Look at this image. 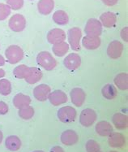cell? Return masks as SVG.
I'll list each match as a JSON object with an SVG mask.
<instances>
[{
    "label": "cell",
    "mask_w": 128,
    "mask_h": 152,
    "mask_svg": "<svg viewBox=\"0 0 128 152\" xmlns=\"http://www.w3.org/2000/svg\"><path fill=\"white\" fill-rule=\"evenodd\" d=\"M37 63L46 71H52L57 66L56 59L48 51H41L37 56Z\"/></svg>",
    "instance_id": "6da1fadb"
},
{
    "label": "cell",
    "mask_w": 128,
    "mask_h": 152,
    "mask_svg": "<svg viewBox=\"0 0 128 152\" xmlns=\"http://www.w3.org/2000/svg\"><path fill=\"white\" fill-rule=\"evenodd\" d=\"M24 50L17 45H11L5 51V57L7 62L11 64H16L21 61L24 58Z\"/></svg>",
    "instance_id": "7a4b0ae2"
},
{
    "label": "cell",
    "mask_w": 128,
    "mask_h": 152,
    "mask_svg": "<svg viewBox=\"0 0 128 152\" xmlns=\"http://www.w3.org/2000/svg\"><path fill=\"white\" fill-rule=\"evenodd\" d=\"M81 38L82 31L78 27H73V28H70L67 32V39H68L69 46L75 51H79L81 49V46H80Z\"/></svg>",
    "instance_id": "3957f363"
},
{
    "label": "cell",
    "mask_w": 128,
    "mask_h": 152,
    "mask_svg": "<svg viewBox=\"0 0 128 152\" xmlns=\"http://www.w3.org/2000/svg\"><path fill=\"white\" fill-rule=\"evenodd\" d=\"M57 115L61 122L68 124L75 121L77 112L74 107H72L71 106H66V107H61L58 111Z\"/></svg>",
    "instance_id": "277c9868"
},
{
    "label": "cell",
    "mask_w": 128,
    "mask_h": 152,
    "mask_svg": "<svg viewBox=\"0 0 128 152\" xmlns=\"http://www.w3.org/2000/svg\"><path fill=\"white\" fill-rule=\"evenodd\" d=\"M102 28H103V26L99 20L89 19L85 25V32L86 35L100 37V35L102 33Z\"/></svg>",
    "instance_id": "5b68a950"
},
{
    "label": "cell",
    "mask_w": 128,
    "mask_h": 152,
    "mask_svg": "<svg viewBox=\"0 0 128 152\" xmlns=\"http://www.w3.org/2000/svg\"><path fill=\"white\" fill-rule=\"evenodd\" d=\"M97 115L96 112L92 108L84 109L80 115V123L84 127H90L96 122Z\"/></svg>",
    "instance_id": "8992f818"
},
{
    "label": "cell",
    "mask_w": 128,
    "mask_h": 152,
    "mask_svg": "<svg viewBox=\"0 0 128 152\" xmlns=\"http://www.w3.org/2000/svg\"><path fill=\"white\" fill-rule=\"evenodd\" d=\"M26 19L21 14H15L9 20L8 25L13 32H22L26 27Z\"/></svg>",
    "instance_id": "52a82bcc"
},
{
    "label": "cell",
    "mask_w": 128,
    "mask_h": 152,
    "mask_svg": "<svg viewBox=\"0 0 128 152\" xmlns=\"http://www.w3.org/2000/svg\"><path fill=\"white\" fill-rule=\"evenodd\" d=\"M123 44L118 40L111 42L107 47V55L110 59H118L122 56L123 51Z\"/></svg>",
    "instance_id": "ba28073f"
},
{
    "label": "cell",
    "mask_w": 128,
    "mask_h": 152,
    "mask_svg": "<svg viewBox=\"0 0 128 152\" xmlns=\"http://www.w3.org/2000/svg\"><path fill=\"white\" fill-rule=\"evenodd\" d=\"M63 64L70 71H75L81 64V57L76 53H71L64 58Z\"/></svg>",
    "instance_id": "9c48e42d"
},
{
    "label": "cell",
    "mask_w": 128,
    "mask_h": 152,
    "mask_svg": "<svg viewBox=\"0 0 128 152\" xmlns=\"http://www.w3.org/2000/svg\"><path fill=\"white\" fill-rule=\"evenodd\" d=\"M67 38L66 33L63 29L59 28H54L49 31L47 34V40L50 44H57L64 42Z\"/></svg>",
    "instance_id": "30bf717a"
},
{
    "label": "cell",
    "mask_w": 128,
    "mask_h": 152,
    "mask_svg": "<svg viewBox=\"0 0 128 152\" xmlns=\"http://www.w3.org/2000/svg\"><path fill=\"white\" fill-rule=\"evenodd\" d=\"M127 140L123 134L121 133H114L113 132L108 136V143L109 146L113 148H119L121 149L126 145Z\"/></svg>",
    "instance_id": "8fae6325"
},
{
    "label": "cell",
    "mask_w": 128,
    "mask_h": 152,
    "mask_svg": "<svg viewBox=\"0 0 128 152\" xmlns=\"http://www.w3.org/2000/svg\"><path fill=\"white\" fill-rule=\"evenodd\" d=\"M33 93L36 99L40 102H44L48 99V97L51 93V89L48 85L41 84L35 87Z\"/></svg>",
    "instance_id": "7c38bea8"
},
{
    "label": "cell",
    "mask_w": 128,
    "mask_h": 152,
    "mask_svg": "<svg viewBox=\"0 0 128 152\" xmlns=\"http://www.w3.org/2000/svg\"><path fill=\"white\" fill-rule=\"evenodd\" d=\"M70 97H71V100L72 102L75 106V107H81L85 99H86V94L84 91L83 89L81 88H74L71 90L70 92Z\"/></svg>",
    "instance_id": "4fadbf2b"
},
{
    "label": "cell",
    "mask_w": 128,
    "mask_h": 152,
    "mask_svg": "<svg viewBox=\"0 0 128 152\" xmlns=\"http://www.w3.org/2000/svg\"><path fill=\"white\" fill-rule=\"evenodd\" d=\"M48 99L52 105L57 107V106L64 104L65 102H67L68 98L65 92L60 90H57L50 94Z\"/></svg>",
    "instance_id": "5bb4252c"
},
{
    "label": "cell",
    "mask_w": 128,
    "mask_h": 152,
    "mask_svg": "<svg viewBox=\"0 0 128 152\" xmlns=\"http://www.w3.org/2000/svg\"><path fill=\"white\" fill-rule=\"evenodd\" d=\"M60 140H61V142L64 144L65 146H73L77 143L79 137L75 130L67 129L62 133Z\"/></svg>",
    "instance_id": "9a60e30c"
},
{
    "label": "cell",
    "mask_w": 128,
    "mask_h": 152,
    "mask_svg": "<svg viewBox=\"0 0 128 152\" xmlns=\"http://www.w3.org/2000/svg\"><path fill=\"white\" fill-rule=\"evenodd\" d=\"M101 43V38L97 36L86 35L84 37H82V45L87 50H96L98 47H100Z\"/></svg>",
    "instance_id": "2e32d148"
},
{
    "label": "cell",
    "mask_w": 128,
    "mask_h": 152,
    "mask_svg": "<svg viewBox=\"0 0 128 152\" xmlns=\"http://www.w3.org/2000/svg\"><path fill=\"white\" fill-rule=\"evenodd\" d=\"M42 77H43V74L40 68L37 67H30L28 74L26 75V77H25V80L28 84L33 85L41 81Z\"/></svg>",
    "instance_id": "e0dca14e"
},
{
    "label": "cell",
    "mask_w": 128,
    "mask_h": 152,
    "mask_svg": "<svg viewBox=\"0 0 128 152\" xmlns=\"http://www.w3.org/2000/svg\"><path fill=\"white\" fill-rule=\"evenodd\" d=\"M95 130L100 136L108 137L109 134L114 132V128L108 121H101L97 122L95 126Z\"/></svg>",
    "instance_id": "ac0fdd59"
},
{
    "label": "cell",
    "mask_w": 128,
    "mask_h": 152,
    "mask_svg": "<svg viewBox=\"0 0 128 152\" xmlns=\"http://www.w3.org/2000/svg\"><path fill=\"white\" fill-rule=\"evenodd\" d=\"M100 22L101 25L106 28H112L116 25L117 22V16L114 12H106L102 13L100 16Z\"/></svg>",
    "instance_id": "d6986e66"
},
{
    "label": "cell",
    "mask_w": 128,
    "mask_h": 152,
    "mask_svg": "<svg viewBox=\"0 0 128 152\" xmlns=\"http://www.w3.org/2000/svg\"><path fill=\"white\" fill-rule=\"evenodd\" d=\"M112 121L114 125L115 126L116 129L122 130V129H127L128 126V118L127 115L122 113H115L113 115Z\"/></svg>",
    "instance_id": "ffe728a7"
},
{
    "label": "cell",
    "mask_w": 128,
    "mask_h": 152,
    "mask_svg": "<svg viewBox=\"0 0 128 152\" xmlns=\"http://www.w3.org/2000/svg\"><path fill=\"white\" fill-rule=\"evenodd\" d=\"M5 146L7 149L11 151H17L21 147L22 142L19 137L16 135H11L5 139Z\"/></svg>",
    "instance_id": "44dd1931"
},
{
    "label": "cell",
    "mask_w": 128,
    "mask_h": 152,
    "mask_svg": "<svg viewBox=\"0 0 128 152\" xmlns=\"http://www.w3.org/2000/svg\"><path fill=\"white\" fill-rule=\"evenodd\" d=\"M54 8V0H39L38 3V12L42 15H49Z\"/></svg>",
    "instance_id": "7402d4cb"
},
{
    "label": "cell",
    "mask_w": 128,
    "mask_h": 152,
    "mask_svg": "<svg viewBox=\"0 0 128 152\" xmlns=\"http://www.w3.org/2000/svg\"><path fill=\"white\" fill-rule=\"evenodd\" d=\"M31 101V98L28 95L19 93L16 94V96L13 99V105L15 106L16 108L20 109L24 107H26V106L30 105Z\"/></svg>",
    "instance_id": "603a6c76"
},
{
    "label": "cell",
    "mask_w": 128,
    "mask_h": 152,
    "mask_svg": "<svg viewBox=\"0 0 128 152\" xmlns=\"http://www.w3.org/2000/svg\"><path fill=\"white\" fill-rule=\"evenodd\" d=\"M114 82L119 90L127 91L128 89V75L127 72H121L116 76Z\"/></svg>",
    "instance_id": "cb8c5ba5"
},
{
    "label": "cell",
    "mask_w": 128,
    "mask_h": 152,
    "mask_svg": "<svg viewBox=\"0 0 128 152\" xmlns=\"http://www.w3.org/2000/svg\"><path fill=\"white\" fill-rule=\"evenodd\" d=\"M69 48H70L69 44L64 41V42H59V43L53 45L52 50H53L54 54L56 56L63 57V56H66V54L68 52Z\"/></svg>",
    "instance_id": "d4e9b609"
},
{
    "label": "cell",
    "mask_w": 128,
    "mask_h": 152,
    "mask_svg": "<svg viewBox=\"0 0 128 152\" xmlns=\"http://www.w3.org/2000/svg\"><path fill=\"white\" fill-rule=\"evenodd\" d=\"M53 20L57 25H65L69 22V16L67 13L63 11V10H59L56 11L53 14Z\"/></svg>",
    "instance_id": "484cf974"
},
{
    "label": "cell",
    "mask_w": 128,
    "mask_h": 152,
    "mask_svg": "<svg viewBox=\"0 0 128 152\" xmlns=\"http://www.w3.org/2000/svg\"><path fill=\"white\" fill-rule=\"evenodd\" d=\"M101 94H102L104 98H106V99L112 100L116 98L117 94H118V91H117V89L114 85L106 84L102 88Z\"/></svg>",
    "instance_id": "4316f807"
},
{
    "label": "cell",
    "mask_w": 128,
    "mask_h": 152,
    "mask_svg": "<svg viewBox=\"0 0 128 152\" xmlns=\"http://www.w3.org/2000/svg\"><path fill=\"white\" fill-rule=\"evenodd\" d=\"M35 114L34 108L32 106L28 105L20 108L18 111V115L23 120H30L33 117Z\"/></svg>",
    "instance_id": "83f0119b"
},
{
    "label": "cell",
    "mask_w": 128,
    "mask_h": 152,
    "mask_svg": "<svg viewBox=\"0 0 128 152\" xmlns=\"http://www.w3.org/2000/svg\"><path fill=\"white\" fill-rule=\"evenodd\" d=\"M28 66L25 65V64H20V65L17 66L14 68L13 70V74L16 77L17 79H25L26 75L28 74V72L29 70Z\"/></svg>",
    "instance_id": "f1b7e54d"
},
{
    "label": "cell",
    "mask_w": 128,
    "mask_h": 152,
    "mask_svg": "<svg viewBox=\"0 0 128 152\" xmlns=\"http://www.w3.org/2000/svg\"><path fill=\"white\" fill-rule=\"evenodd\" d=\"M12 93V84L7 79H0V94L7 96Z\"/></svg>",
    "instance_id": "f546056e"
},
{
    "label": "cell",
    "mask_w": 128,
    "mask_h": 152,
    "mask_svg": "<svg viewBox=\"0 0 128 152\" xmlns=\"http://www.w3.org/2000/svg\"><path fill=\"white\" fill-rule=\"evenodd\" d=\"M87 152H99L101 151V146L95 140H88L85 145Z\"/></svg>",
    "instance_id": "4dcf8cb0"
},
{
    "label": "cell",
    "mask_w": 128,
    "mask_h": 152,
    "mask_svg": "<svg viewBox=\"0 0 128 152\" xmlns=\"http://www.w3.org/2000/svg\"><path fill=\"white\" fill-rule=\"evenodd\" d=\"M12 9L10 8L9 6L7 3H0V20H6L11 14Z\"/></svg>",
    "instance_id": "1f68e13d"
},
{
    "label": "cell",
    "mask_w": 128,
    "mask_h": 152,
    "mask_svg": "<svg viewBox=\"0 0 128 152\" xmlns=\"http://www.w3.org/2000/svg\"><path fill=\"white\" fill-rule=\"evenodd\" d=\"M7 4L11 9L20 10L24 6V0H7Z\"/></svg>",
    "instance_id": "d6a6232c"
},
{
    "label": "cell",
    "mask_w": 128,
    "mask_h": 152,
    "mask_svg": "<svg viewBox=\"0 0 128 152\" xmlns=\"http://www.w3.org/2000/svg\"><path fill=\"white\" fill-rule=\"evenodd\" d=\"M9 111V107L8 105L7 104L6 102L0 101V115H6L7 113Z\"/></svg>",
    "instance_id": "836d02e7"
},
{
    "label": "cell",
    "mask_w": 128,
    "mask_h": 152,
    "mask_svg": "<svg viewBox=\"0 0 128 152\" xmlns=\"http://www.w3.org/2000/svg\"><path fill=\"white\" fill-rule=\"evenodd\" d=\"M120 35H121V37L122 39L125 42H128V27L126 26L124 28H122L121 30V33H120Z\"/></svg>",
    "instance_id": "e575fe53"
},
{
    "label": "cell",
    "mask_w": 128,
    "mask_h": 152,
    "mask_svg": "<svg viewBox=\"0 0 128 152\" xmlns=\"http://www.w3.org/2000/svg\"><path fill=\"white\" fill-rule=\"evenodd\" d=\"M102 2H103L106 5H107V6L112 7L114 6L116 3H118L119 0H102Z\"/></svg>",
    "instance_id": "d590c367"
},
{
    "label": "cell",
    "mask_w": 128,
    "mask_h": 152,
    "mask_svg": "<svg viewBox=\"0 0 128 152\" xmlns=\"http://www.w3.org/2000/svg\"><path fill=\"white\" fill-rule=\"evenodd\" d=\"M50 152H65V151H64V150H63L61 146H55L51 148Z\"/></svg>",
    "instance_id": "8d00e7d4"
},
{
    "label": "cell",
    "mask_w": 128,
    "mask_h": 152,
    "mask_svg": "<svg viewBox=\"0 0 128 152\" xmlns=\"http://www.w3.org/2000/svg\"><path fill=\"white\" fill-rule=\"evenodd\" d=\"M5 63H6V60H5V59H4V57H3L2 55H0V67L4 65V64H5Z\"/></svg>",
    "instance_id": "74e56055"
},
{
    "label": "cell",
    "mask_w": 128,
    "mask_h": 152,
    "mask_svg": "<svg viewBox=\"0 0 128 152\" xmlns=\"http://www.w3.org/2000/svg\"><path fill=\"white\" fill-rule=\"evenodd\" d=\"M5 74H6L5 71L3 69H2V68H0V79H2L3 77H5Z\"/></svg>",
    "instance_id": "f35d334b"
},
{
    "label": "cell",
    "mask_w": 128,
    "mask_h": 152,
    "mask_svg": "<svg viewBox=\"0 0 128 152\" xmlns=\"http://www.w3.org/2000/svg\"><path fill=\"white\" fill-rule=\"evenodd\" d=\"M3 132L0 130V144L2 143V142H3Z\"/></svg>",
    "instance_id": "ab89813d"
},
{
    "label": "cell",
    "mask_w": 128,
    "mask_h": 152,
    "mask_svg": "<svg viewBox=\"0 0 128 152\" xmlns=\"http://www.w3.org/2000/svg\"><path fill=\"white\" fill-rule=\"evenodd\" d=\"M33 152H45V151H39V150H38V151H33Z\"/></svg>",
    "instance_id": "60d3db41"
},
{
    "label": "cell",
    "mask_w": 128,
    "mask_h": 152,
    "mask_svg": "<svg viewBox=\"0 0 128 152\" xmlns=\"http://www.w3.org/2000/svg\"><path fill=\"white\" fill-rule=\"evenodd\" d=\"M109 152H118V151H109Z\"/></svg>",
    "instance_id": "b9f144b4"
},
{
    "label": "cell",
    "mask_w": 128,
    "mask_h": 152,
    "mask_svg": "<svg viewBox=\"0 0 128 152\" xmlns=\"http://www.w3.org/2000/svg\"><path fill=\"white\" fill-rule=\"evenodd\" d=\"M99 152H101V151H99Z\"/></svg>",
    "instance_id": "7bdbcfd3"
}]
</instances>
